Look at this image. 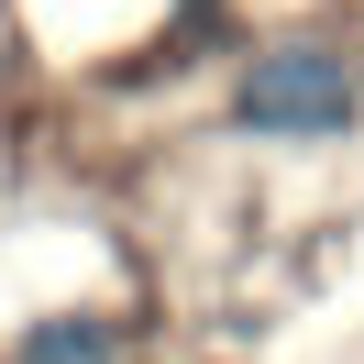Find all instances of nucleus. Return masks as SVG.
<instances>
[{
    "label": "nucleus",
    "instance_id": "nucleus-2",
    "mask_svg": "<svg viewBox=\"0 0 364 364\" xmlns=\"http://www.w3.org/2000/svg\"><path fill=\"white\" fill-rule=\"evenodd\" d=\"M11 364H122V320L100 309H67V320H33Z\"/></svg>",
    "mask_w": 364,
    "mask_h": 364
},
{
    "label": "nucleus",
    "instance_id": "nucleus-1",
    "mask_svg": "<svg viewBox=\"0 0 364 364\" xmlns=\"http://www.w3.org/2000/svg\"><path fill=\"white\" fill-rule=\"evenodd\" d=\"M342 111H353V67H342L331 45H276L243 67V122L254 133H342Z\"/></svg>",
    "mask_w": 364,
    "mask_h": 364
}]
</instances>
